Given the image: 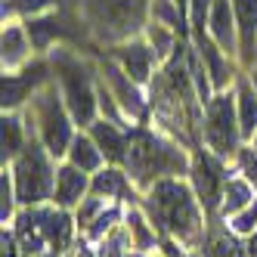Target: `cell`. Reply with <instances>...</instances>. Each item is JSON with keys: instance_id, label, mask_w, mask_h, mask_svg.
Listing matches in <instances>:
<instances>
[{"instance_id": "484cf974", "label": "cell", "mask_w": 257, "mask_h": 257, "mask_svg": "<svg viewBox=\"0 0 257 257\" xmlns=\"http://www.w3.org/2000/svg\"><path fill=\"white\" fill-rule=\"evenodd\" d=\"M152 22H158V25H168V28H174L183 41H189V19L183 16V10L174 4V0H152Z\"/></svg>"}, {"instance_id": "ba28073f", "label": "cell", "mask_w": 257, "mask_h": 257, "mask_svg": "<svg viewBox=\"0 0 257 257\" xmlns=\"http://www.w3.org/2000/svg\"><path fill=\"white\" fill-rule=\"evenodd\" d=\"M201 146L226 164L235 161L238 149L245 146L242 127H238V108H235V90H223L205 105V121H201Z\"/></svg>"}, {"instance_id": "e575fe53", "label": "cell", "mask_w": 257, "mask_h": 257, "mask_svg": "<svg viewBox=\"0 0 257 257\" xmlns=\"http://www.w3.org/2000/svg\"><path fill=\"white\" fill-rule=\"evenodd\" d=\"M180 257H205V254H201V248H195V251H183Z\"/></svg>"}, {"instance_id": "3957f363", "label": "cell", "mask_w": 257, "mask_h": 257, "mask_svg": "<svg viewBox=\"0 0 257 257\" xmlns=\"http://www.w3.org/2000/svg\"><path fill=\"white\" fill-rule=\"evenodd\" d=\"M99 56V53H96ZM96 56L84 53L75 44H59L47 53L50 71L56 78L65 105L71 118H75L78 131H87L90 124L99 118V102H96V87H99V68H96Z\"/></svg>"}, {"instance_id": "4dcf8cb0", "label": "cell", "mask_w": 257, "mask_h": 257, "mask_svg": "<svg viewBox=\"0 0 257 257\" xmlns=\"http://www.w3.org/2000/svg\"><path fill=\"white\" fill-rule=\"evenodd\" d=\"M105 208H108V201L90 192V195H87V198L81 201V205L75 208V223H78V232L84 235V232H87V226L93 223V220H96V217H99V214H102Z\"/></svg>"}, {"instance_id": "f546056e", "label": "cell", "mask_w": 257, "mask_h": 257, "mask_svg": "<svg viewBox=\"0 0 257 257\" xmlns=\"http://www.w3.org/2000/svg\"><path fill=\"white\" fill-rule=\"evenodd\" d=\"M223 226H226L232 235H238V238H251V235H257V198L251 201L248 208H242L238 214L226 217Z\"/></svg>"}, {"instance_id": "ac0fdd59", "label": "cell", "mask_w": 257, "mask_h": 257, "mask_svg": "<svg viewBox=\"0 0 257 257\" xmlns=\"http://www.w3.org/2000/svg\"><path fill=\"white\" fill-rule=\"evenodd\" d=\"M87 134L96 140V146L102 149V155H105L108 164H118V168H124L127 149H131V127L112 124V121H105V118H96L93 124L87 127Z\"/></svg>"}, {"instance_id": "8d00e7d4", "label": "cell", "mask_w": 257, "mask_h": 257, "mask_svg": "<svg viewBox=\"0 0 257 257\" xmlns=\"http://www.w3.org/2000/svg\"><path fill=\"white\" fill-rule=\"evenodd\" d=\"M251 146H254V149H257V134H254V140H251Z\"/></svg>"}, {"instance_id": "83f0119b", "label": "cell", "mask_w": 257, "mask_h": 257, "mask_svg": "<svg viewBox=\"0 0 257 257\" xmlns=\"http://www.w3.org/2000/svg\"><path fill=\"white\" fill-rule=\"evenodd\" d=\"M93 257H134V245H131V232L124 223H118L105 238L93 245Z\"/></svg>"}, {"instance_id": "6da1fadb", "label": "cell", "mask_w": 257, "mask_h": 257, "mask_svg": "<svg viewBox=\"0 0 257 257\" xmlns=\"http://www.w3.org/2000/svg\"><path fill=\"white\" fill-rule=\"evenodd\" d=\"M143 211L149 214L161 238L174 242L183 251L201 248L205 235L211 229V217L205 205L198 201L189 177H164L155 186L143 192Z\"/></svg>"}, {"instance_id": "7c38bea8", "label": "cell", "mask_w": 257, "mask_h": 257, "mask_svg": "<svg viewBox=\"0 0 257 257\" xmlns=\"http://www.w3.org/2000/svg\"><path fill=\"white\" fill-rule=\"evenodd\" d=\"M105 53H108V56H112V59H115L140 87L149 90V84H152V78H155V71H158L161 59H158V53L152 50V44L146 41V38L124 41V44H118V47H112V50H105Z\"/></svg>"}, {"instance_id": "5b68a950", "label": "cell", "mask_w": 257, "mask_h": 257, "mask_svg": "<svg viewBox=\"0 0 257 257\" xmlns=\"http://www.w3.org/2000/svg\"><path fill=\"white\" fill-rule=\"evenodd\" d=\"M10 229L19 238L22 257H41V254L65 257L81 238L78 223H75V211H65L56 205L22 208L10 223Z\"/></svg>"}, {"instance_id": "7402d4cb", "label": "cell", "mask_w": 257, "mask_h": 257, "mask_svg": "<svg viewBox=\"0 0 257 257\" xmlns=\"http://www.w3.org/2000/svg\"><path fill=\"white\" fill-rule=\"evenodd\" d=\"M235 108H238V127H242V140L251 143L257 134V93H254V84L248 78V71H242L235 81Z\"/></svg>"}, {"instance_id": "2e32d148", "label": "cell", "mask_w": 257, "mask_h": 257, "mask_svg": "<svg viewBox=\"0 0 257 257\" xmlns=\"http://www.w3.org/2000/svg\"><path fill=\"white\" fill-rule=\"evenodd\" d=\"M238 31V65L242 71L257 65V0H232Z\"/></svg>"}, {"instance_id": "9a60e30c", "label": "cell", "mask_w": 257, "mask_h": 257, "mask_svg": "<svg viewBox=\"0 0 257 257\" xmlns=\"http://www.w3.org/2000/svg\"><path fill=\"white\" fill-rule=\"evenodd\" d=\"M90 192L105 201H118V205H140L143 201V192L134 186L131 174L118 164H105L102 171H96L90 180Z\"/></svg>"}, {"instance_id": "836d02e7", "label": "cell", "mask_w": 257, "mask_h": 257, "mask_svg": "<svg viewBox=\"0 0 257 257\" xmlns=\"http://www.w3.org/2000/svg\"><path fill=\"white\" fill-rule=\"evenodd\" d=\"M248 78H251V84H254V93H257V65H254V68H248Z\"/></svg>"}, {"instance_id": "4fadbf2b", "label": "cell", "mask_w": 257, "mask_h": 257, "mask_svg": "<svg viewBox=\"0 0 257 257\" xmlns=\"http://www.w3.org/2000/svg\"><path fill=\"white\" fill-rule=\"evenodd\" d=\"M53 78L47 56H38L25 71L19 75H4V112H19L22 105H28V99Z\"/></svg>"}, {"instance_id": "d590c367", "label": "cell", "mask_w": 257, "mask_h": 257, "mask_svg": "<svg viewBox=\"0 0 257 257\" xmlns=\"http://www.w3.org/2000/svg\"><path fill=\"white\" fill-rule=\"evenodd\" d=\"M134 257H164V254L158 251V254H134Z\"/></svg>"}, {"instance_id": "603a6c76", "label": "cell", "mask_w": 257, "mask_h": 257, "mask_svg": "<svg viewBox=\"0 0 257 257\" xmlns=\"http://www.w3.org/2000/svg\"><path fill=\"white\" fill-rule=\"evenodd\" d=\"M65 161L75 164V168H81V171L90 174V177H93L96 171H102L105 164H108L105 155H102V149L96 146V140L90 137L87 131H78V134H75V140H71V146H68Z\"/></svg>"}, {"instance_id": "277c9868", "label": "cell", "mask_w": 257, "mask_h": 257, "mask_svg": "<svg viewBox=\"0 0 257 257\" xmlns=\"http://www.w3.org/2000/svg\"><path fill=\"white\" fill-rule=\"evenodd\" d=\"M152 0H78V16L93 50H112L143 38L152 19Z\"/></svg>"}, {"instance_id": "44dd1931", "label": "cell", "mask_w": 257, "mask_h": 257, "mask_svg": "<svg viewBox=\"0 0 257 257\" xmlns=\"http://www.w3.org/2000/svg\"><path fill=\"white\" fill-rule=\"evenodd\" d=\"M28 143H31V134L22 112H4V118H0V161H4V168L22 155Z\"/></svg>"}, {"instance_id": "d6a6232c", "label": "cell", "mask_w": 257, "mask_h": 257, "mask_svg": "<svg viewBox=\"0 0 257 257\" xmlns=\"http://www.w3.org/2000/svg\"><path fill=\"white\" fill-rule=\"evenodd\" d=\"M232 168H235V174H242L251 186L257 189V149L251 143H245L242 149H238V155H235V161H232Z\"/></svg>"}, {"instance_id": "8992f818", "label": "cell", "mask_w": 257, "mask_h": 257, "mask_svg": "<svg viewBox=\"0 0 257 257\" xmlns=\"http://www.w3.org/2000/svg\"><path fill=\"white\" fill-rule=\"evenodd\" d=\"M25 124H28V134L31 140H41L47 146V152L56 158V161H65L68 155V146L78 134V124L71 118L68 105H65V96L56 84V78H50L38 93L28 99V105L19 108Z\"/></svg>"}, {"instance_id": "52a82bcc", "label": "cell", "mask_w": 257, "mask_h": 257, "mask_svg": "<svg viewBox=\"0 0 257 257\" xmlns=\"http://www.w3.org/2000/svg\"><path fill=\"white\" fill-rule=\"evenodd\" d=\"M13 183H16V195H19L22 208H41L53 205V192H56V168L59 161L47 152V146L41 140H31L22 155L7 164Z\"/></svg>"}, {"instance_id": "f1b7e54d", "label": "cell", "mask_w": 257, "mask_h": 257, "mask_svg": "<svg viewBox=\"0 0 257 257\" xmlns=\"http://www.w3.org/2000/svg\"><path fill=\"white\" fill-rule=\"evenodd\" d=\"M19 211H22V205H19V195H16L13 174H10V168H4L0 171V223L10 226Z\"/></svg>"}, {"instance_id": "7a4b0ae2", "label": "cell", "mask_w": 257, "mask_h": 257, "mask_svg": "<svg viewBox=\"0 0 257 257\" xmlns=\"http://www.w3.org/2000/svg\"><path fill=\"white\" fill-rule=\"evenodd\" d=\"M189 168H192V149L158 131L152 121L131 127V149H127L124 171L131 174L140 192L155 186L164 177H189Z\"/></svg>"}, {"instance_id": "9c48e42d", "label": "cell", "mask_w": 257, "mask_h": 257, "mask_svg": "<svg viewBox=\"0 0 257 257\" xmlns=\"http://www.w3.org/2000/svg\"><path fill=\"white\" fill-rule=\"evenodd\" d=\"M96 68H99V78L102 84L112 90V96L121 108L124 121L131 127H140V124H149L152 118V105H149V90L140 87L127 71L108 56V53H99L96 56Z\"/></svg>"}, {"instance_id": "d6986e66", "label": "cell", "mask_w": 257, "mask_h": 257, "mask_svg": "<svg viewBox=\"0 0 257 257\" xmlns=\"http://www.w3.org/2000/svg\"><path fill=\"white\" fill-rule=\"evenodd\" d=\"M124 226H127V232H131L134 254H158V251H164V238L155 229V223L149 220V214L143 211V205H127Z\"/></svg>"}, {"instance_id": "1f68e13d", "label": "cell", "mask_w": 257, "mask_h": 257, "mask_svg": "<svg viewBox=\"0 0 257 257\" xmlns=\"http://www.w3.org/2000/svg\"><path fill=\"white\" fill-rule=\"evenodd\" d=\"M211 7H214V0H189V38L208 34Z\"/></svg>"}, {"instance_id": "ffe728a7", "label": "cell", "mask_w": 257, "mask_h": 257, "mask_svg": "<svg viewBox=\"0 0 257 257\" xmlns=\"http://www.w3.org/2000/svg\"><path fill=\"white\" fill-rule=\"evenodd\" d=\"M208 34L214 38V44L223 53H229L232 59H238V31H235L232 0H214L211 19H208Z\"/></svg>"}, {"instance_id": "e0dca14e", "label": "cell", "mask_w": 257, "mask_h": 257, "mask_svg": "<svg viewBox=\"0 0 257 257\" xmlns=\"http://www.w3.org/2000/svg\"><path fill=\"white\" fill-rule=\"evenodd\" d=\"M90 174H84L81 168L68 161H59L56 168V192H53V205L65 208V211H75L81 201L90 195Z\"/></svg>"}, {"instance_id": "30bf717a", "label": "cell", "mask_w": 257, "mask_h": 257, "mask_svg": "<svg viewBox=\"0 0 257 257\" xmlns=\"http://www.w3.org/2000/svg\"><path fill=\"white\" fill-rule=\"evenodd\" d=\"M232 164H226L223 158H217L214 152H208L205 146L192 149V168H189V183L198 195V201L205 205L208 217L217 220L220 214V201H223V189L226 180L232 177Z\"/></svg>"}, {"instance_id": "8fae6325", "label": "cell", "mask_w": 257, "mask_h": 257, "mask_svg": "<svg viewBox=\"0 0 257 257\" xmlns=\"http://www.w3.org/2000/svg\"><path fill=\"white\" fill-rule=\"evenodd\" d=\"M34 59H38V50H34L28 25L22 19H4V28H0V68H4V75H19Z\"/></svg>"}, {"instance_id": "d4e9b609", "label": "cell", "mask_w": 257, "mask_h": 257, "mask_svg": "<svg viewBox=\"0 0 257 257\" xmlns=\"http://www.w3.org/2000/svg\"><path fill=\"white\" fill-rule=\"evenodd\" d=\"M65 4V0H4V7H0V13H4V19H38V16H47L53 10H59Z\"/></svg>"}, {"instance_id": "4316f807", "label": "cell", "mask_w": 257, "mask_h": 257, "mask_svg": "<svg viewBox=\"0 0 257 257\" xmlns=\"http://www.w3.org/2000/svg\"><path fill=\"white\" fill-rule=\"evenodd\" d=\"M143 38L152 44V50L158 53V59L161 62H168L171 56H174V50L180 47V34L174 31V28H168V25H158V22H152L149 19V25H146V31H143Z\"/></svg>"}, {"instance_id": "5bb4252c", "label": "cell", "mask_w": 257, "mask_h": 257, "mask_svg": "<svg viewBox=\"0 0 257 257\" xmlns=\"http://www.w3.org/2000/svg\"><path fill=\"white\" fill-rule=\"evenodd\" d=\"M192 47L201 53V59H205V68L211 75V84H214V93H223V90H232L238 75H242V65L238 59H232L229 53H223L211 34H198V38H189Z\"/></svg>"}, {"instance_id": "cb8c5ba5", "label": "cell", "mask_w": 257, "mask_h": 257, "mask_svg": "<svg viewBox=\"0 0 257 257\" xmlns=\"http://www.w3.org/2000/svg\"><path fill=\"white\" fill-rule=\"evenodd\" d=\"M254 198H257V189L251 186V183H248L242 174L232 171V177L226 180V189H223V201H220V214H217V220H226V217L238 214L242 208H248Z\"/></svg>"}]
</instances>
